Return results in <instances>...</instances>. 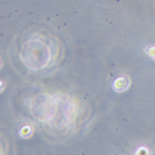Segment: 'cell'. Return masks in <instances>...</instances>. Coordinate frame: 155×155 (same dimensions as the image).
Instances as JSON below:
<instances>
[{
  "mask_svg": "<svg viewBox=\"0 0 155 155\" xmlns=\"http://www.w3.org/2000/svg\"><path fill=\"white\" fill-rule=\"evenodd\" d=\"M131 84V81L129 78H127L126 76H121V77H118L115 81H114V90L115 91H125L127 87Z\"/></svg>",
  "mask_w": 155,
  "mask_h": 155,
  "instance_id": "cell-1",
  "label": "cell"
},
{
  "mask_svg": "<svg viewBox=\"0 0 155 155\" xmlns=\"http://www.w3.org/2000/svg\"><path fill=\"white\" fill-rule=\"evenodd\" d=\"M20 135L22 137V138H28V137H30L32 135V128L29 127V126H24L21 131H20Z\"/></svg>",
  "mask_w": 155,
  "mask_h": 155,
  "instance_id": "cell-2",
  "label": "cell"
},
{
  "mask_svg": "<svg viewBox=\"0 0 155 155\" xmlns=\"http://www.w3.org/2000/svg\"><path fill=\"white\" fill-rule=\"evenodd\" d=\"M146 52L149 55V56H152V57H154L155 59V47H149V48H147Z\"/></svg>",
  "mask_w": 155,
  "mask_h": 155,
  "instance_id": "cell-3",
  "label": "cell"
},
{
  "mask_svg": "<svg viewBox=\"0 0 155 155\" xmlns=\"http://www.w3.org/2000/svg\"><path fill=\"white\" fill-rule=\"evenodd\" d=\"M137 154L138 155H147V154H149V152H148V149L147 148H139L138 150H137Z\"/></svg>",
  "mask_w": 155,
  "mask_h": 155,
  "instance_id": "cell-4",
  "label": "cell"
}]
</instances>
